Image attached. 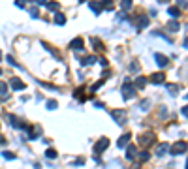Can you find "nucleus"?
I'll list each match as a JSON object with an SVG mask.
<instances>
[{
    "mask_svg": "<svg viewBox=\"0 0 188 169\" xmlns=\"http://www.w3.org/2000/svg\"><path fill=\"white\" fill-rule=\"evenodd\" d=\"M107 147H109V139H107V137H102V139L98 141V143L94 145V152H96V154H100V152L106 150Z\"/></svg>",
    "mask_w": 188,
    "mask_h": 169,
    "instance_id": "1",
    "label": "nucleus"
},
{
    "mask_svg": "<svg viewBox=\"0 0 188 169\" xmlns=\"http://www.w3.org/2000/svg\"><path fill=\"white\" fill-rule=\"evenodd\" d=\"M122 96H124V100H130V98H134V96H136V88L132 87L130 83H126V84L122 87Z\"/></svg>",
    "mask_w": 188,
    "mask_h": 169,
    "instance_id": "2",
    "label": "nucleus"
},
{
    "mask_svg": "<svg viewBox=\"0 0 188 169\" xmlns=\"http://www.w3.org/2000/svg\"><path fill=\"white\" fill-rule=\"evenodd\" d=\"M10 84H11V88H13V90H25V88H26V84L21 81L19 77H11Z\"/></svg>",
    "mask_w": 188,
    "mask_h": 169,
    "instance_id": "3",
    "label": "nucleus"
},
{
    "mask_svg": "<svg viewBox=\"0 0 188 169\" xmlns=\"http://www.w3.org/2000/svg\"><path fill=\"white\" fill-rule=\"evenodd\" d=\"M139 143H141V145L154 143V133H145V135H141V137H139Z\"/></svg>",
    "mask_w": 188,
    "mask_h": 169,
    "instance_id": "4",
    "label": "nucleus"
},
{
    "mask_svg": "<svg viewBox=\"0 0 188 169\" xmlns=\"http://www.w3.org/2000/svg\"><path fill=\"white\" fill-rule=\"evenodd\" d=\"M186 150V143H183V141H179V143L173 145V149H171V154H181V152H184Z\"/></svg>",
    "mask_w": 188,
    "mask_h": 169,
    "instance_id": "5",
    "label": "nucleus"
},
{
    "mask_svg": "<svg viewBox=\"0 0 188 169\" xmlns=\"http://www.w3.org/2000/svg\"><path fill=\"white\" fill-rule=\"evenodd\" d=\"M130 139H132V135L130 133H124L122 137H119V141H117V145H119V149H124L128 143H130Z\"/></svg>",
    "mask_w": 188,
    "mask_h": 169,
    "instance_id": "6",
    "label": "nucleus"
},
{
    "mask_svg": "<svg viewBox=\"0 0 188 169\" xmlns=\"http://www.w3.org/2000/svg\"><path fill=\"white\" fill-rule=\"evenodd\" d=\"M164 81H166V73H154L151 77V83H154V84H160Z\"/></svg>",
    "mask_w": 188,
    "mask_h": 169,
    "instance_id": "7",
    "label": "nucleus"
},
{
    "mask_svg": "<svg viewBox=\"0 0 188 169\" xmlns=\"http://www.w3.org/2000/svg\"><path fill=\"white\" fill-rule=\"evenodd\" d=\"M154 58H156V64L160 66V68H164V66H168V58H166V56L164 55H154Z\"/></svg>",
    "mask_w": 188,
    "mask_h": 169,
    "instance_id": "8",
    "label": "nucleus"
},
{
    "mask_svg": "<svg viewBox=\"0 0 188 169\" xmlns=\"http://www.w3.org/2000/svg\"><path fill=\"white\" fill-rule=\"evenodd\" d=\"M147 25H149V17H147V15H141V17L137 19V26H139V28H145Z\"/></svg>",
    "mask_w": 188,
    "mask_h": 169,
    "instance_id": "9",
    "label": "nucleus"
},
{
    "mask_svg": "<svg viewBox=\"0 0 188 169\" xmlns=\"http://www.w3.org/2000/svg\"><path fill=\"white\" fill-rule=\"evenodd\" d=\"M94 62H96V56H92V55H90V56H85V58H81V64H83V66L94 64Z\"/></svg>",
    "mask_w": 188,
    "mask_h": 169,
    "instance_id": "10",
    "label": "nucleus"
},
{
    "mask_svg": "<svg viewBox=\"0 0 188 169\" xmlns=\"http://www.w3.org/2000/svg\"><path fill=\"white\" fill-rule=\"evenodd\" d=\"M70 47H72V49H83V40L81 38H75L72 43H70Z\"/></svg>",
    "mask_w": 188,
    "mask_h": 169,
    "instance_id": "11",
    "label": "nucleus"
},
{
    "mask_svg": "<svg viewBox=\"0 0 188 169\" xmlns=\"http://www.w3.org/2000/svg\"><path fill=\"white\" fill-rule=\"evenodd\" d=\"M88 6H90V8H92V11H94V15H100V13H102V6H100L98 2H90Z\"/></svg>",
    "mask_w": 188,
    "mask_h": 169,
    "instance_id": "12",
    "label": "nucleus"
},
{
    "mask_svg": "<svg viewBox=\"0 0 188 169\" xmlns=\"http://www.w3.org/2000/svg\"><path fill=\"white\" fill-rule=\"evenodd\" d=\"M168 150H169V145H168V143H162V145L158 147L156 154H158V156H162V154H164V152H168Z\"/></svg>",
    "mask_w": 188,
    "mask_h": 169,
    "instance_id": "13",
    "label": "nucleus"
},
{
    "mask_svg": "<svg viewBox=\"0 0 188 169\" xmlns=\"http://www.w3.org/2000/svg\"><path fill=\"white\" fill-rule=\"evenodd\" d=\"M113 117L117 122H124V113L122 111H113Z\"/></svg>",
    "mask_w": 188,
    "mask_h": 169,
    "instance_id": "14",
    "label": "nucleus"
},
{
    "mask_svg": "<svg viewBox=\"0 0 188 169\" xmlns=\"http://www.w3.org/2000/svg\"><path fill=\"white\" fill-rule=\"evenodd\" d=\"M136 152H137V149H136V147H128V152H126V158H128V160H134V156H136Z\"/></svg>",
    "mask_w": 188,
    "mask_h": 169,
    "instance_id": "15",
    "label": "nucleus"
},
{
    "mask_svg": "<svg viewBox=\"0 0 188 169\" xmlns=\"http://www.w3.org/2000/svg\"><path fill=\"white\" fill-rule=\"evenodd\" d=\"M55 23H57V25H64L66 23V17L62 15V13H57V15H55Z\"/></svg>",
    "mask_w": 188,
    "mask_h": 169,
    "instance_id": "16",
    "label": "nucleus"
},
{
    "mask_svg": "<svg viewBox=\"0 0 188 169\" xmlns=\"http://www.w3.org/2000/svg\"><path fill=\"white\" fill-rule=\"evenodd\" d=\"M169 15H171L173 19L181 17V10H179V8H169Z\"/></svg>",
    "mask_w": 188,
    "mask_h": 169,
    "instance_id": "17",
    "label": "nucleus"
},
{
    "mask_svg": "<svg viewBox=\"0 0 188 169\" xmlns=\"http://www.w3.org/2000/svg\"><path fill=\"white\" fill-rule=\"evenodd\" d=\"M168 28H169L171 32H175V30H179V23H177V21H169V23H168Z\"/></svg>",
    "mask_w": 188,
    "mask_h": 169,
    "instance_id": "18",
    "label": "nucleus"
},
{
    "mask_svg": "<svg viewBox=\"0 0 188 169\" xmlns=\"http://www.w3.org/2000/svg\"><path fill=\"white\" fill-rule=\"evenodd\" d=\"M102 8H106V10H113V2L111 0H102Z\"/></svg>",
    "mask_w": 188,
    "mask_h": 169,
    "instance_id": "19",
    "label": "nucleus"
},
{
    "mask_svg": "<svg viewBox=\"0 0 188 169\" xmlns=\"http://www.w3.org/2000/svg\"><path fill=\"white\" fill-rule=\"evenodd\" d=\"M145 83H147V81H145V77H137V79H136V87L137 88H143Z\"/></svg>",
    "mask_w": 188,
    "mask_h": 169,
    "instance_id": "20",
    "label": "nucleus"
},
{
    "mask_svg": "<svg viewBox=\"0 0 188 169\" xmlns=\"http://www.w3.org/2000/svg\"><path fill=\"white\" fill-rule=\"evenodd\" d=\"M45 156L49 158V160H53V158H57V150L55 149H49V150H45Z\"/></svg>",
    "mask_w": 188,
    "mask_h": 169,
    "instance_id": "21",
    "label": "nucleus"
},
{
    "mask_svg": "<svg viewBox=\"0 0 188 169\" xmlns=\"http://www.w3.org/2000/svg\"><path fill=\"white\" fill-rule=\"evenodd\" d=\"M45 6H47V10H51V11H55V10H58V2H47Z\"/></svg>",
    "mask_w": 188,
    "mask_h": 169,
    "instance_id": "22",
    "label": "nucleus"
},
{
    "mask_svg": "<svg viewBox=\"0 0 188 169\" xmlns=\"http://www.w3.org/2000/svg\"><path fill=\"white\" fill-rule=\"evenodd\" d=\"M121 6H122V10H130L132 8V0H122Z\"/></svg>",
    "mask_w": 188,
    "mask_h": 169,
    "instance_id": "23",
    "label": "nucleus"
},
{
    "mask_svg": "<svg viewBox=\"0 0 188 169\" xmlns=\"http://www.w3.org/2000/svg\"><path fill=\"white\" fill-rule=\"evenodd\" d=\"M47 109H57V102H55V100H49V102H47Z\"/></svg>",
    "mask_w": 188,
    "mask_h": 169,
    "instance_id": "24",
    "label": "nucleus"
},
{
    "mask_svg": "<svg viewBox=\"0 0 188 169\" xmlns=\"http://www.w3.org/2000/svg\"><path fill=\"white\" fill-rule=\"evenodd\" d=\"M75 96H77V98H79V100H83V98H85V92H83V87H81V88H77V90H75Z\"/></svg>",
    "mask_w": 188,
    "mask_h": 169,
    "instance_id": "25",
    "label": "nucleus"
},
{
    "mask_svg": "<svg viewBox=\"0 0 188 169\" xmlns=\"http://www.w3.org/2000/svg\"><path fill=\"white\" fill-rule=\"evenodd\" d=\"M92 43H94V49H98V51H102L103 45L100 43V40H92Z\"/></svg>",
    "mask_w": 188,
    "mask_h": 169,
    "instance_id": "26",
    "label": "nucleus"
},
{
    "mask_svg": "<svg viewBox=\"0 0 188 169\" xmlns=\"http://www.w3.org/2000/svg\"><path fill=\"white\" fill-rule=\"evenodd\" d=\"M6 90H8L6 83H0V94H2V96H6Z\"/></svg>",
    "mask_w": 188,
    "mask_h": 169,
    "instance_id": "27",
    "label": "nucleus"
},
{
    "mask_svg": "<svg viewBox=\"0 0 188 169\" xmlns=\"http://www.w3.org/2000/svg\"><path fill=\"white\" fill-rule=\"evenodd\" d=\"M2 156L8 160H15V154H11V152H2Z\"/></svg>",
    "mask_w": 188,
    "mask_h": 169,
    "instance_id": "28",
    "label": "nucleus"
},
{
    "mask_svg": "<svg viewBox=\"0 0 188 169\" xmlns=\"http://www.w3.org/2000/svg\"><path fill=\"white\" fill-rule=\"evenodd\" d=\"M102 84H103V81H98L96 84H92V87H90V90H92V92H94V90H98V88L102 87Z\"/></svg>",
    "mask_w": 188,
    "mask_h": 169,
    "instance_id": "29",
    "label": "nucleus"
},
{
    "mask_svg": "<svg viewBox=\"0 0 188 169\" xmlns=\"http://www.w3.org/2000/svg\"><path fill=\"white\" fill-rule=\"evenodd\" d=\"M147 158H149V152H141V154H139V160H143V162H145Z\"/></svg>",
    "mask_w": 188,
    "mask_h": 169,
    "instance_id": "30",
    "label": "nucleus"
},
{
    "mask_svg": "<svg viewBox=\"0 0 188 169\" xmlns=\"http://www.w3.org/2000/svg\"><path fill=\"white\" fill-rule=\"evenodd\" d=\"M168 88H169V92H171V94H175V92H177V87H175V84H169Z\"/></svg>",
    "mask_w": 188,
    "mask_h": 169,
    "instance_id": "31",
    "label": "nucleus"
},
{
    "mask_svg": "<svg viewBox=\"0 0 188 169\" xmlns=\"http://www.w3.org/2000/svg\"><path fill=\"white\" fill-rule=\"evenodd\" d=\"M181 113H183L184 117H188V105H186V107H183V109H181Z\"/></svg>",
    "mask_w": 188,
    "mask_h": 169,
    "instance_id": "32",
    "label": "nucleus"
},
{
    "mask_svg": "<svg viewBox=\"0 0 188 169\" xmlns=\"http://www.w3.org/2000/svg\"><path fill=\"white\" fill-rule=\"evenodd\" d=\"M15 4H17V8H23V6H25V0H17Z\"/></svg>",
    "mask_w": 188,
    "mask_h": 169,
    "instance_id": "33",
    "label": "nucleus"
},
{
    "mask_svg": "<svg viewBox=\"0 0 188 169\" xmlns=\"http://www.w3.org/2000/svg\"><path fill=\"white\" fill-rule=\"evenodd\" d=\"M34 2L40 4V6H45V4H47V0H34Z\"/></svg>",
    "mask_w": 188,
    "mask_h": 169,
    "instance_id": "34",
    "label": "nucleus"
},
{
    "mask_svg": "<svg viewBox=\"0 0 188 169\" xmlns=\"http://www.w3.org/2000/svg\"><path fill=\"white\" fill-rule=\"evenodd\" d=\"M30 15L36 19V17H38V10H30Z\"/></svg>",
    "mask_w": 188,
    "mask_h": 169,
    "instance_id": "35",
    "label": "nucleus"
},
{
    "mask_svg": "<svg viewBox=\"0 0 188 169\" xmlns=\"http://www.w3.org/2000/svg\"><path fill=\"white\" fill-rule=\"evenodd\" d=\"M0 143H6V139H4L2 135H0Z\"/></svg>",
    "mask_w": 188,
    "mask_h": 169,
    "instance_id": "36",
    "label": "nucleus"
},
{
    "mask_svg": "<svg viewBox=\"0 0 188 169\" xmlns=\"http://www.w3.org/2000/svg\"><path fill=\"white\" fill-rule=\"evenodd\" d=\"M184 47H188V38H186V40H184Z\"/></svg>",
    "mask_w": 188,
    "mask_h": 169,
    "instance_id": "37",
    "label": "nucleus"
},
{
    "mask_svg": "<svg viewBox=\"0 0 188 169\" xmlns=\"http://www.w3.org/2000/svg\"><path fill=\"white\" fill-rule=\"evenodd\" d=\"M0 60H2V53H0Z\"/></svg>",
    "mask_w": 188,
    "mask_h": 169,
    "instance_id": "38",
    "label": "nucleus"
},
{
    "mask_svg": "<svg viewBox=\"0 0 188 169\" xmlns=\"http://www.w3.org/2000/svg\"><path fill=\"white\" fill-rule=\"evenodd\" d=\"M186 169H188V162H186Z\"/></svg>",
    "mask_w": 188,
    "mask_h": 169,
    "instance_id": "39",
    "label": "nucleus"
},
{
    "mask_svg": "<svg viewBox=\"0 0 188 169\" xmlns=\"http://www.w3.org/2000/svg\"><path fill=\"white\" fill-rule=\"evenodd\" d=\"M79 2H85V0H79Z\"/></svg>",
    "mask_w": 188,
    "mask_h": 169,
    "instance_id": "40",
    "label": "nucleus"
},
{
    "mask_svg": "<svg viewBox=\"0 0 188 169\" xmlns=\"http://www.w3.org/2000/svg\"><path fill=\"white\" fill-rule=\"evenodd\" d=\"M160 2H166V0H160Z\"/></svg>",
    "mask_w": 188,
    "mask_h": 169,
    "instance_id": "41",
    "label": "nucleus"
},
{
    "mask_svg": "<svg viewBox=\"0 0 188 169\" xmlns=\"http://www.w3.org/2000/svg\"><path fill=\"white\" fill-rule=\"evenodd\" d=\"M0 73H2V70H0Z\"/></svg>",
    "mask_w": 188,
    "mask_h": 169,
    "instance_id": "42",
    "label": "nucleus"
}]
</instances>
